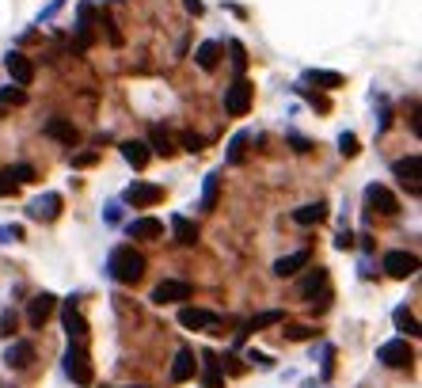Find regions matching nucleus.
<instances>
[{
  "label": "nucleus",
  "instance_id": "f257e3e1",
  "mask_svg": "<svg viewBox=\"0 0 422 388\" xmlns=\"http://www.w3.org/2000/svg\"><path fill=\"white\" fill-rule=\"evenodd\" d=\"M107 267H110V278H115V282H122V286H134V282L145 278V255H141L134 244H118V248L110 251Z\"/></svg>",
  "mask_w": 422,
  "mask_h": 388
},
{
  "label": "nucleus",
  "instance_id": "f03ea898",
  "mask_svg": "<svg viewBox=\"0 0 422 388\" xmlns=\"http://www.w3.org/2000/svg\"><path fill=\"white\" fill-rule=\"evenodd\" d=\"M65 373H69L72 384L88 388L91 384V358H88V346L84 343H69V350H65Z\"/></svg>",
  "mask_w": 422,
  "mask_h": 388
},
{
  "label": "nucleus",
  "instance_id": "7ed1b4c3",
  "mask_svg": "<svg viewBox=\"0 0 422 388\" xmlns=\"http://www.w3.org/2000/svg\"><path fill=\"white\" fill-rule=\"evenodd\" d=\"M251 96H255V84L248 77H236L229 84V92H224V111H229V115H248Z\"/></svg>",
  "mask_w": 422,
  "mask_h": 388
},
{
  "label": "nucleus",
  "instance_id": "20e7f679",
  "mask_svg": "<svg viewBox=\"0 0 422 388\" xmlns=\"http://www.w3.org/2000/svg\"><path fill=\"white\" fill-rule=\"evenodd\" d=\"M392 172L399 175V183L407 187L411 194H418V191H422V156H418V153H411V156H399L396 164H392Z\"/></svg>",
  "mask_w": 422,
  "mask_h": 388
},
{
  "label": "nucleus",
  "instance_id": "39448f33",
  "mask_svg": "<svg viewBox=\"0 0 422 388\" xmlns=\"http://www.w3.org/2000/svg\"><path fill=\"white\" fill-rule=\"evenodd\" d=\"M179 324L186 331H221V316H217V312H210V308L186 305V308H179Z\"/></svg>",
  "mask_w": 422,
  "mask_h": 388
},
{
  "label": "nucleus",
  "instance_id": "423d86ee",
  "mask_svg": "<svg viewBox=\"0 0 422 388\" xmlns=\"http://www.w3.org/2000/svg\"><path fill=\"white\" fill-rule=\"evenodd\" d=\"M377 358H381L388 369H403V365L415 362V346H411L407 339H392V343H384V346L377 350Z\"/></svg>",
  "mask_w": 422,
  "mask_h": 388
},
{
  "label": "nucleus",
  "instance_id": "0eeeda50",
  "mask_svg": "<svg viewBox=\"0 0 422 388\" xmlns=\"http://www.w3.org/2000/svg\"><path fill=\"white\" fill-rule=\"evenodd\" d=\"M384 274H388V278H415L418 255L415 251H388L384 255Z\"/></svg>",
  "mask_w": 422,
  "mask_h": 388
},
{
  "label": "nucleus",
  "instance_id": "6e6552de",
  "mask_svg": "<svg viewBox=\"0 0 422 388\" xmlns=\"http://www.w3.org/2000/svg\"><path fill=\"white\" fill-rule=\"evenodd\" d=\"M365 202H369V210H377L381 217H392V213L399 210L396 194H392L388 187H381V183H369V187H365Z\"/></svg>",
  "mask_w": 422,
  "mask_h": 388
},
{
  "label": "nucleus",
  "instance_id": "1a4fd4ad",
  "mask_svg": "<svg viewBox=\"0 0 422 388\" xmlns=\"http://www.w3.org/2000/svg\"><path fill=\"white\" fill-rule=\"evenodd\" d=\"M61 324H65V331H69V343H84V335H88V320H84L80 312H77V297L65 301Z\"/></svg>",
  "mask_w": 422,
  "mask_h": 388
},
{
  "label": "nucleus",
  "instance_id": "9d476101",
  "mask_svg": "<svg viewBox=\"0 0 422 388\" xmlns=\"http://www.w3.org/2000/svg\"><path fill=\"white\" fill-rule=\"evenodd\" d=\"M27 217H34V221H58L61 217V194H39L31 206H27Z\"/></svg>",
  "mask_w": 422,
  "mask_h": 388
},
{
  "label": "nucleus",
  "instance_id": "9b49d317",
  "mask_svg": "<svg viewBox=\"0 0 422 388\" xmlns=\"http://www.w3.org/2000/svg\"><path fill=\"white\" fill-rule=\"evenodd\" d=\"M191 282H179V278H167V282H160V286L153 289V301L156 305H175V301H186L191 297Z\"/></svg>",
  "mask_w": 422,
  "mask_h": 388
},
{
  "label": "nucleus",
  "instance_id": "f8f14e48",
  "mask_svg": "<svg viewBox=\"0 0 422 388\" xmlns=\"http://www.w3.org/2000/svg\"><path fill=\"white\" fill-rule=\"evenodd\" d=\"M4 69H8V77H12V84H15V88H23V84H31V80H34V65L27 61L20 50L4 54Z\"/></svg>",
  "mask_w": 422,
  "mask_h": 388
},
{
  "label": "nucleus",
  "instance_id": "ddd939ff",
  "mask_svg": "<svg viewBox=\"0 0 422 388\" xmlns=\"http://www.w3.org/2000/svg\"><path fill=\"white\" fill-rule=\"evenodd\" d=\"M122 198H126L129 206H156L164 198V187H156V183H129L126 191H122Z\"/></svg>",
  "mask_w": 422,
  "mask_h": 388
},
{
  "label": "nucleus",
  "instance_id": "4468645a",
  "mask_svg": "<svg viewBox=\"0 0 422 388\" xmlns=\"http://www.w3.org/2000/svg\"><path fill=\"white\" fill-rule=\"evenodd\" d=\"M31 362H34V343L15 339V343L4 346V365H8V369H27Z\"/></svg>",
  "mask_w": 422,
  "mask_h": 388
},
{
  "label": "nucleus",
  "instance_id": "2eb2a0df",
  "mask_svg": "<svg viewBox=\"0 0 422 388\" xmlns=\"http://www.w3.org/2000/svg\"><path fill=\"white\" fill-rule=\"evenodd\" d=\"M198 365H202V388H224L221 358L213 354V350H202V354H198Z\"/></svg>",
  "mask_w": 422,
  "mask_h": 388
},
{
  "label": "nucleus",
  "instance_id": "dca6fc26",
  "mask_svg": "<svg viewBox=\"0 0 422 388\" xmlns=\"http://www.w3.org/2000/svg\"><path fill=\"white\" fill-rule=\"evenodd\" d=\"M53 308H58V297H53V293H39V297L31 301V308H27V324L42 327L46 320L53 316Z\"/></svg>",
  "mask_w": 422,
  "mask_h": 388
},
{
  "label": "nucleus",
  "instance_id": "f3484780",
  "mask_svg": "<svg viewBox=\"0 0 422 388\" xmlns=\"http://www.w3.org/2000/svg\"><path fill=\"white\" fill-rule=\"evenodd\" d=\"M42 134L53 137V141H61V145H77V126H72L69 118H61V115H50V118H46Z\"/></svg>",
  "mask_w": 422,
  "mask_h": 388
},
{
  "label": "nucleus",
  "instance_id": "a211bd4d",
  "mask_svg": "<svg viewBox=\"0 0 422 388\" xmlns=\"http://www.w3.org/2000/svg\"><path fill=\"white\" fill-rule=\"evenodd\" d=\"M129 236H137V240H160L164 236V221L160 217H137V221H129Z\"/></svg>",
  "mask_w": 422,
  "mask_h": 388
},
{
  "label": "nucleus",
  "instance_id": "6ab92c4d",
  "mask_svg": "<svg viewBox=\"0 0 422 388\" xmlns=\"http://www.w3.org/2000/svg\"><path fill=\"white\" fill-rule=\"evenodd\" d=\"M194 373H198V358H194V350H179L175 362H172V381L183 384V381H191Z\"/></svg>",
  "mask_w": 422,
  "mask_h": 388
},
{
  "label": "nucleus",
  "instance_id": "aec40b11",
  "mask_svg": "<svg viewBox=\"0 0 422 388\" xmlns=\"http://www.w3.org/2000/svg\"><path fill=\"white\" fill-rule=\"evenodd\" d=\"M118 153L126 156V164H129V168H137V172L148 164V156H153V153H148V145H145V141H137V137H134V141H122Z\"/></svg>",
  "mask_w": 422,
  "mask_h": 388
},
{
  "label": "nucleus",
  "instance_id": "412c9836",
  "mask_svg": "<svg viewBox=\"0 0 422 388\" xmlns=\"http://www.w3.org/2000/svg\"><path fill=\"white\" fill-rule=\"evenodd\" d=\"M172 232H175V240H179L183 248H194V244H198V225H194L191 217H183V213L172 217Z\"/></svg>",
  "mask_w": 422,
  "mask_h": 388
},
{
  "label": "nucleus",
  "instance_id": "4be33fe9",
  "mask_svg": "<svg viewBox=\"0 0 422 388\" xmlns=\"http://www.w3.org/2000/svg\"><path fill=\"white\" fill-rule=\"evenodd\" d=\"M308 263H312L308 251H289V255H281V259L274 263V274L278 278H289V274H297L301 267H308Z\"/></svg>",
  "mask_w": 422,
  "mask_h": 388
},
{
  "label": "nucleus",
  "instance_id": "5701e85b",
  "mask_svg": "<svg viewBox=\"0 0 422 388\" xmlns=\"http://www.w3.org/2000/svg\"><path fill=\"white\" fill-rule=\"evenodd\" d=\"M305 80L316 84V88H327V92H335V88H343V84H346V77H343V73H335V69H308Z\"/></svg>",
  "mask_w": 422,
  "mask_h": 388
},
{
  "label": "nucleus",
  "instance_id": "b1692460",
  "mask_svg": "<svg viewBox=\"0 0 422 388\" xmlns=\"http://www.w3.org/2000/svg\"><path fill=\"white\" fill-rule=\"evenodd\" d=\"M194 61H198V69H205V73H213L217 69V61H221V42H202L198 50H194Z\"/></svg>",
  "mask_w": 422,
  "mask_h": 388
},
{
  "label": "nucleus",
  "instance_id": "393cba45",
  "mask_svg": "<svg viewBox=\"0 0 422 388\" xmlns=\"http://www.w3.org/2000/svg\"><path fill=\"white\" fill-rule=\"evenodd\" d=\"M274 324H286V312H281V308L255 312V316L248 320V327H243V331H267V327H274Z\"/></svg>",
  "mask_w": 422,
  "mask_h": 388
},
{
  "label": "nucleus",
  "instance_id": "a878e982",
  "mask_svg": "<svg viewBox=\"0 0 422 388\" xmlns=\"http://www.w3.org/2000/svg\"><path fill=\"white\" fill-rule=\"evenodd\" d=\"M91 23H96V4H80V8H77V31H80V46H91Z\"/></svg>",
  "mask_w": 422,
  "mask_h": 388
},
{
  "label": "nucleus",
  "instance_id": "bb28decb",
  "mask_svg": "<svg viewBox=\"0 0 422 388\" xmlns=\"http://www.w3.org/2000/svg\"><path fill=\"white\" fill-rule=\"evenodd\" d=\"M327 286V270L324 267H316L312 274H305L301 282H297V297H312L316 289H324Z\"/></svg>",
  "mask_w": 422,
  "mask_h": 388
},
{
  "label": "nucleus",
  "instance_id": "cd10ccee",
  "mask_svg": "<svg viewBox=\"0 0 422 388\" xmlns=\"http://www.w3.org/2000/svg\"><path fill=\"white\" fill-rule=\"evenodd\" d=\"M327 217V206L324 202H308V206H301V210H293V221L297 225H320Z\"/></svg>",
  "mask_w": 422,
  "mask_h": 388
},
{
  "label": "nucleus",
  "instance_id": "c85d7f7f",
  "mask_svg": "<svg viewBox=\"0 0 422 388\" xmlns=\"http://www.w3.org/2000/svg\"><path fill=\"white\" fill-rule=\"evenodd\" d=\"M217 194H221V172H210L205 175V187H202V210H213Z\"/></svg>",
  "mask_w": 422,
  "mask_h": 388
},
{
  "label": "nucleus",
  "instance_id": "c756f323",
  "mask_svg": "<svg viewBox=\"0 0 422 388\" xmlns=\"http://www.w3.org/2000/svg\"><path fill=\"white\" fill-rule=\"evenodd\" d=\"M248 141H251V134L248 130H240V134H232V141H229V164H243V153H248Z\"/></svg>",
  "mask_w": 422,
  "mask_h": 388
},
{
  "label": "nucleus",
  "instance_id": "7c9ffc66",
  "mask_svg": "<svg viewBox=\"0 0 422 388\" xmlns=\"http://www.w3.org/2000/svg\"><path fill=\"white\" fill-rule=\"evenodd\" d=\"M23 107L27 103V88H15V84H8V88H0V107Z\"/></svg>",
  "mask_w": 422,
  "mask_h": 388
},
{
  "label": "nucleus",
  "instance_id": "2f4dec72",
  "mask_svg": "<svg viewBox=\"0 0 422 388\" xmlns=\"http://www.w3.org/2000/svg\"><path fill=\"white\" fill-rule=\"evenodd\" d=\"M320 335V327H312V324H289L286 327V339H293V343H305V339H316Z\"/></svg>",
  "mask_w": 422,
  "mask_h": 388
},
{
  "label": "nucleus",
  "instance_id": "473e14b6",
  "mask_svg": "<svg viewBox=\"0 0 422 388\" xmlns=\"http://www.w3.org/2000/svg\"><path fill=\"white\" fill-rule=\"evenodd\" d=\"M396 324L403 335H418V320H415V312H407V308H396Z\"/></svg>",
  "mask_w": 422,
  "mask_h": 388
},
{
  "label": "nucleus",
  "instance_id": "72a5a7b5",
  "mask_svg": "<svg viewBox=\"0 0 422 388\" xmlns=\"http://www.w3.org/2000/svg\"><path fill=\"white\" fill-rule=\"evenodd\" d=\"M153 149H156V153H164V156H172V137H167L160 126L153 130Z\"/></svg>",
  "mask_w": 422,
  "mask_h": 388
},
{
  "label": "nucleus",
  "instance_id": "f704fd0d",
  "mask_svg": "<svg viewBox=\"0 0 422 388\" xmlns=\"http://www.w3.org/2000/svg\"><path fill=\"white\" fill-rule=\"evenodd\" d=\"M8 175H12L15 183H31V179H34V168H31V164H15V168H8Z\"/></svg>",
  "mask_w": 422,
  "mask_h": 388
},
{
  "label": "nucleus",
  "instance_id": "c9c22d12",
  "mask_svg": "<svg viewBox=\"0 0 422 388\" xmlns=\"http://www.w3.org/2000/svg\"><path fill=\"white\" fill-rule=\"evenodd\" d=\"M339 153L343 156H358V137H354V134H339Z\"/></svg>",
  "mask_w": 422,
  "mask_h": 388
},
{
  "label": "nucleus",
  "instance_id": "e433bc0d",
  "mask_svg": "<svg viewBox=\"0 0 422 388\" xmlns=\"http://www.w3.org/2000/svg\"><path fill=\"white\" fill-rule=\"evenodd\" d=\"M96 160H99V153H96V149H84V153H77V156H72V168H91Z\"/></svg>",
  "mask_w": 422,
  "mask_h": 388
},
{
  "label": "nucleus",
  "instance_id": "4c0bfd02",
  "mask_svg": "<svg viewBox=\"0 0 422 388\" xmlns=\"http://www.w3.org/2000/svg\"><path fill=\"white\" fill-rule=\"evenodd\" d=\"M15 191H20V183H15L8 172H0V198H12Z\"/></svg>",
  "mask_w": 422,
  "mask_h": 388
},
{
  "label": "nucleus",
  "instance_id": "58836bf2",
  "mask_svg": "<svg viewBox=\"0 0 422 388\" xmlns=\"http://www.w3.org/2000/svg\"><path fill=\"white\" fill-rule=\"evenodd\" d=\"M15 331V312H0V339H8Z\"/></svg>",
  "mask_w": 422,
  "mask_h": 388
},
{
  "label": "nucleus",
  "instance_id": "ea45409f",
  "mask_svg": "<svg viewBox=\"0 0 422 388\" xmlns=\"http://www.w3.org/2000/svg\"><path fill=\"white\" fill-rule=\"evenodd\" d=\"M229 50H232V65H236V73L248 65V54H243V46L240 42H229Z\"/></svg>",
  "mask_w": 422,
  "mask_h": 388
},
{
  "label": "nucleus",
  "instance_id": "a19ab883",
  "mask_svg": "<svg viewBox=\"0 0 422 388\" xmlns=\"http://www.w3.org/2000/svg\"><path fill=\"white\" fill-rule=\"evenodd\" d=\"M183 145H186V149H191V153H202V149H205V145H202V137H198V134H183Z\"/></svg>",
  "mask_w": 422,
  "mask_h": 388
},
{
  "label": "nucleus",
  "instance_id": "79ce46f5",
  "mask_svg": "<svg viewBox=\"0 0 422 388\" xmlns=\"http://www.w3.org/2000/svg\"><path fill=\"white\" fill-rule=\"evenodd\" d=\"M335 248H343V251H346V248H354V236L343 229V232H339V240H335Z\"/></svg>",
  "mask_w": 422,
  "mask_h": 388
},
{
  "label": "nucleus",
  "instance_id": "37998d69",
  "mask_svg": "<svg viewBox=\"0 0 422 388\" xmlns=\"http://www.w3.org/2000/svg\"><path fill=\"white\" fill-rule=\"evenodd\" d=\"M248 358H251V362H259L262 369H270V358H267V354H259V350H251V354H248Z\"/></svg>",
  "mask_w": 422,
  "mask_h": 388
},
{
  "label": "nucleus",
  "instance_id": "c03bdc74",
  "mask_svg": "<svg viewBox=\"0 0 422 388\" xmlns=\"http://www.w3.org/2000/svg\"><path fill=\"white\" fill-rule=\"evenodd\" d=\"M186 4V12H194V15H202V0H183Z\"/></svg>",
  "mask_w": 422,
  "mask_h": 388
},
{
  "label": "nucleus",
  "instance_id": "a18cd8bd",
  "mask_svg": "<svg viewBox=\"0 0 422 388\" xmlns=\"http://www.w3.org/2000/svg\"><path fill=\"white\" fill-rule=\"evenodd\" d=\"M115 388H148V384H115Z\"/></svg>",
  "mask_w": 422,
  "mask_h": 388
}]
</instances>
